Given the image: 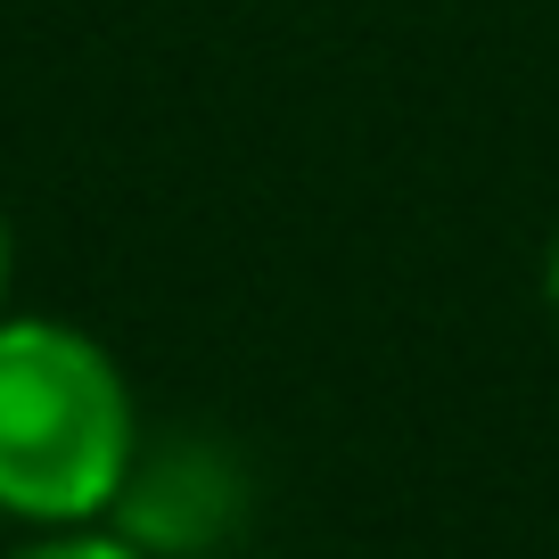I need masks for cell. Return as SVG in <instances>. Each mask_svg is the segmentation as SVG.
I'll return each instance as SVG.
<instances>
[{
	"mask_svg": "<svg viewBox=\"0 0 559 559\" xmlns=\"http://www.w3.org/2000/svg\"><path fill=\"white\" fill-rule=\"evenodd\" d=\"M543 288H551V305H559V230H551V255H543Z\"/></svg>",
	"mask_w": 559,
	"mask_h": 559,
	"instance_id": "cell-5",
	"label": "cell"
},
{
	"mask_svg": "<svg viewBox=\"0 0 559 559\" xmlns=\"http://www.w3.org/2000/svg\"><path fill=\"white\" fill-rule=\"evenodd\" d=\"M132 453L140 419L116 354L67 321H0V510L34 526H91L116 510Z\"/></svg>",
	"mask_w": 559,
	"mask_h": 559,
	"instance_id": "cell-1",
	"label": "cell"
},
{
	"mask_svg": "<svg viewBox=\"0 0 559 559\" xmlns=\"http://www.w3.org/2000/svg\"><path fill=\"white\" fill-rule=\"evenodd\" d=\"M17 559H148V551H132L123 535H83V526H67V535L34 543V551H17Z\"/></svg>",
	"mask_w": 559,
	"mask_h": 559,
	"instance_id": "cell-3",
	"label": "cell"
},
{
	"mask_svg": "<svg viewBox=\"0 0 559 559\" xmlns=\"http://www.w3.org/2000/svg\"><path fill=\"white\" fill-rule=\"evenodd\" d=\"M247 510H255V477L223 437L190 428V437L140 444L132 469L116 486V535L148 559H214L223 543H239Z\"/></svg>",
	"mask_w": 559,
	"mask_h": 559,
	"instance_id": "cell-2",
	"label": "cell"
},
{
	"mask_svg": "<svg viewBox=\"0 0 559 559\" xmlns=\"http://www.w3.org/2000/svg\"><path fill=\"white\" fill-rule=\"evenodd\" d=\"M9 272H17V239H9V214H0V297H9Z\"/></svg>",
	"mask_w": 559,
	"mask_h": 559,
	"instance_id": "cell-4",
	"label": "cell"
}]
</instances>
